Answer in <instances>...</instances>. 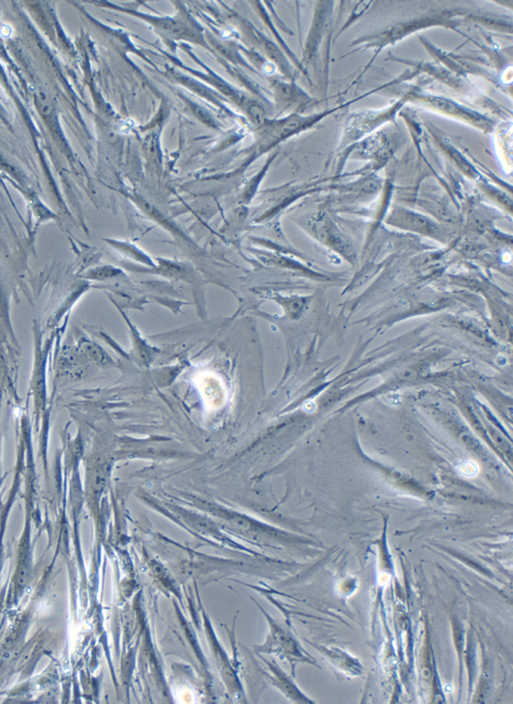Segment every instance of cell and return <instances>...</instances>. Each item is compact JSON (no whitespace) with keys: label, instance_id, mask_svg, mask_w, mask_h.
Wrapping results in <instances>:
<instances>
[{"label":"cell","instance_id":"6da1fadb","mask_svg":"<svg viewBox=\"0 0 513 704\" xmlns=\"http://www.w3.org/2000/svg\"><path fill=\"white\" fill-rule=\"evenodd\" d=\"M455 15L452 12H440L406 20V22L389 26L375 35L359 38L353 44L359 46L358 49H374L379 51L385 46L395 44L396 42L404 40L405 37L412 35L416 31H421V29L433 28V26H444V28L453 29L456 24L458 26V20L454 19Z\"/></svg>","mask_w":513,"mask_h":704},{"label":"cell","instance_id":"7a4b0ae2","mask_svg":"<svg viewBox=\"0 0 513 704\" xmlns=\"http://www.w3.org/2000/svg\"><path fill=\"white\" fill-rule=\"evenodd\" d=\"M401 101L404 103L410 102L414 105H419L423 109L437 112V114L449 117L455 121H462L467 125L482 130L483 132H492L494 129V121L486 118L483 114L468 109L467 107H463L460 103L442 98V96L410 89L403 94Z\"/></svg>","mask_w":513,"mask_h":704},{"label":"cell","instance_id":"3957f363","mask_svg":"<svg viewBox=\"0 0 513 704\" xmlns=\"http://www.w3.org/2000/svg\"><path fill=\"white\" fill-rule=\"evenodd\" d=\"M334 111L336 109L309 116H302L295 112L284 119L265 120L256 130V146L261 152H266L286 139L296 136L304 130L311 129L327 114H332Z\"/></svg>","mask_w":513,"mask_h":704},{"label":"cell","instance_id":"277c9868","mask_svg":"<svg viewBox=\"0 0 513 704\" xmlns=\"http://www.w3.org/2000/svg\"><path fill=\"white\" fill-rule=\"evenodd\" d=\"M404 105L401 100L394 105L381 111H360L351 114L346 121L342 136L341 145L348 146L363 138L385 123L392 121L400 108Z\"/></svg>","mask_w":513,"mask_h":704},{"label":"cell","instance_id":"5b68a950","mask_svg":"<svg viewBox=\"0 0 513 704\" xmlns=\"http://www.w3.org/2000/svg\"><path fill=\"white\" fill-rule=\"evenodd\" d=\"M116 10L128 13L132 17H138L143 22H148L150 26L154 28L156 33H159L166 40H186V31L184 28L183 22L180 19L179 15L175 17H157V15H147V13L139 12L138 10H127V8L114 6Z\"/></svg>","mask_w":513,"mask_h":704},{"label":"cell","instance_id":"8992f818","mask_svg":"<svg viewBox=\"0 0 513 704\" xmlns=\"http://www.w3.org/2000/svg\"><path fill=\"white\" fill-rule=\"evenodd\" d=\"M265 615L267 616V619L270 622V634L266 643L262 645L259 650L261 652H269V653L271 652L281 653L290 659L300 658V651H299L297 643L295 642L293 638L287 632L283 630L278 624H276L275 621L272 619L270 616H268L266 613Z\"/></svg>","mask_w":513,"mask_h":704},{"label":"cell","instance_id":"52a82bcc","mask_svg":"<svg viewBox=\"0 0 513 704\" xmlns=\"http://www.w3.org/2000/svg\"><path fill=\"white\" fill-rule=\"evenodd\" d=\"M276 103L282 109H288L292 105L303 107L310 105L312 98L304 93L300 87L293 83H277L275 87Z\"/></svg>","mask_w":513,"mask_h":704},{"label":"cell","instance_id":"ba28073f","mask_svg":"<svg viewBox=\"0 0 513 704\" xmlns=\"http://www.w3.org/2000/svg\"><path fill=\"white\" fill-rule=\"evenodd\" d=\"M256 38H258L259 42H260L261 46H262L263 49L266 53L268 58H270V60L274 62V64L280 69L281 73L287 76L288 78H293V69H292L291 65H290V62L286 58L284 53L280 51V49L276 44H274L271 40H268L264 35H261L258 31H256Z\"/></svg>","mask_w":513,"mask_h":704},{"label":"cell","instance_id":"9c48e42d","mask_svg":"<svg viewBox=\"0 0 513 704\" xmlns=\"http://www.w3.org/2000/svg\"><path fill=\"white\" fill-rule=\"evenodd\" d=\"M265 663L269 667V678L271 682L278 688L283 694L287 695L288 698L297 699L303 698V695L299 692L298 688L292 683V681L285 676L284 672L280 669L275 663L265 660Z\"/></svg>","mask_w":513,"mask_h":704},{"label":"cell","instance_id":"30bf717a","mask_svg":"<svg viewBox=\"0 0 513 704\" xmlns=\"http://www.w3.org/2000/svg\"><path fill=\"white\" fill-rule=\"evenodd\" d=\"M207 40H208L207 42H209V46H213V49H215L219 55H222L223 58H226V60H229V62H231L232 64L242 65V67H246V69H250V71H254L253 67H250V65L247 64L246 60L240 55V53H238L236 47L231 46V44H225V42H220V40H218V38L211 37L210 33L207 35Z\"/></svg>","mask_w":513,"mask_h":704},{"label":"cell","instance_id":"8fae6325","mask_svg":"<svg viewBox=\"0 0 513 704\" xmlns=\"http://www.w3.org/2000/svg\"><path fill=\"white\" fill-rule=\"evenodd\" d=\"M183 98L184 102L186 103V105L190 108L191 111L195 114V117H198V119H199L200 121L206 123V125L209 126V127L217 129L218 125L217 123H216L215 119H214L213 117H211V114L206 111V110H204L202 108L199 107V105H195V103L191 102V101L188 100V98Z\"/></svg>","mask_w":513,"mask_h":704},{"label":"cell","instance_id":"7c38bea8","mask_svg":"<svg viewBox=\"0 0 513 704\" xmlns=\"http://www.w3.org/2000/svg\"><path fill=\"white\" fill-rule=\"evenodd\" d=\"M35 98H37V105L40 108V111L46 114H51L53 105H51V101L47 98L46 94L38 91L35 94Z\"/></svg>","mask_w":513,"mask_h":704},{"label":"cell","instance_id":"4fadbf2b","mask_svg":"<svg viewBox=\"0 0 513 704\" xmlns=\"http://www.w3.org/2000/svg\"><path fill=\"white\" fill-rule=\"evenodd\" d=\"M118 272V269H114L112 268V267H105V268L92 271L91 275L94 279H105L114 277V276L118 275V274H116Z\"/></svg>","mask_w":513,"mask_h":704}]
</instances>
